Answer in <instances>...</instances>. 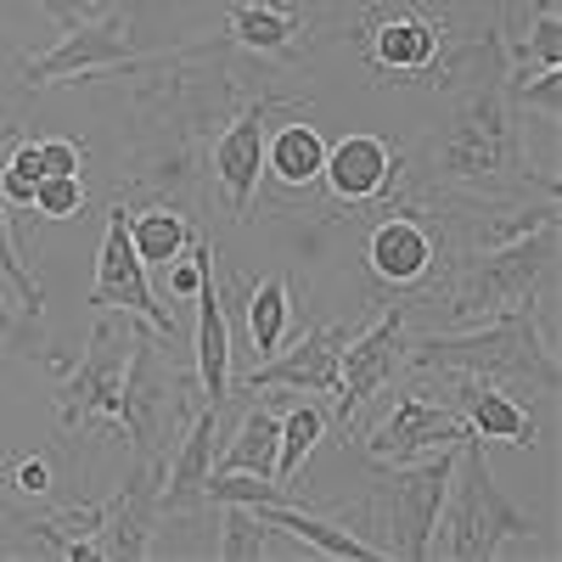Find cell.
Segmentation results:
<instances>
[{"instance_id": "cell-31", "label": "cell", "mask_w": 562, "mask_h": 562, "mask_svg": "<svg viewBox=\"0 0 562 562\" xmlns=\"http://www.w3.org/2000/svg\"><path fill=\"white\" fill-rule=\"evenodd\" d=\"M506 97H518L524 108H540L546 119H557V102H562V68H540V74H535V85H529V79H518V85L506 90Z\"/></svg>"}, {"instance_id": "cell-1", "label": "cell", "mask_w": 562, "mask_h": 562, "mask_svg": "<svg viewBox=\"0 0 562 562\" xmlns=\"http://www.w3.org/2000/svg\"><path fill=\"white\" fill-rule=\"evenodd\" d=\"M411 360L422 371H450V378H479L495 389H535V394H557L562 371L551 344L540 338L535 310H512L495 321H479L467 333H434L416 338Z\"/></svg>"}, {"instance_id": "cell-11", "label": "cell", "mask_w": 562, "mask_h": 562, "mask_svg": "<svg viewBox=\"0 0 562 562\" xmlns=\"http://www.w3.org/2000/svg\"><path fill=\"white\" fill-rule=\"evenodd\" d=\"M400 360H405V310L394 304L378 326H366L360 338H349L344 344V360H338V394H333V416H338V428H349V416L378 394V389H389L394 383V371H400Z\"/></svg>"}, {"instance_id": "cell-10", "label": "cell", "mask_w": 562, "mask_h": 562, "mask_svg": "<svg viewBox=\"0 0 562 562\" xmlns=\"http://www.w3.org/2000/svg\"><path fill=\"white\" fill-rule=\"evenodd\" d=\"M467 439V422L456 405H434L422 394H400L394 411L366 434V456L383 461V467H400V461H422L434 450H456Z\"/></svg>"}, {"instance_id": "cell-14", "label": "cell", "mask_w": 562, "mask_h": 562, "mask_svg": "<svg viewBox=\"0 0 562 562\" xmlns=\"http://www.w3.org/2000/svg\"><path fill=\"white\" fill-rule=\"evenodd\" d=\"M270 108L276 102H254L237 124H225V135L214 140V180L231 203V214L248 220L259 180H265V135H270Z\"/></svg>"}, {"instance_id": "cell-29", "label": "cell", "mask_w": 562, "mask_h": 562, "mask_svg": "<svg viewBox=\"0 0 562 562\" xmlns=\"http://www.w3.org/2000/svg\"><path fill=\"white\" fill-rule=\"evenodd\" d=\"M40 140H18V147L0 158V203L7 209H34V186H40Z\"/></svg>"}, {"instance_id": "cell-18", "label": "cell", "mask_w": 562, "mask_h": 562, "mask_svg": "<svg viewBox=\"0 0 562 562\" xmlns=\"http://www.w3.org/2000/svg\"><path fill=\"white\" fill-rule=\"evenodd\" d=\"M467 422V434L495 439V445H535V416L512 400V389L479 383V378H461L456 400H450Z\"/></svg>"}, {"instance_id": "cell-20", "label": "cell", "mask_w": 562, "mask_h": 562, "mask_svg": "<svg viewBox=\"0 0 562 562\" xmlns=\"http://www.w3.org/2000/svg\"><path fill=\"white\" fill-rule=\"evenodd\" d=\"M192 304H198V338H192V349H198V394L209 405H225L231 400V326H225V299L214 288V270H209V281L198 288Z\"/></svg>"}, {"instance_id": "cell-3", "label": "cell", "mask_w": 562, "mask_h": 562, "mask_svg": "<svg viewBox=\"0 0 562 562\" xmlns=\"http://www.w3.org/2000/svg\"><path fill=\"white\" fill-rule=\"evenodd\" d=\"M164 333L147 321L130 326V366H124V394H119V428L135 445V461H169L175 428L192 422L186 378L164 355Z\"/></svg>"}, {"instance_id": "cell-35", "label": "cell", "mask_w": 562, "mask_h": 562, "mask_svg": "<svg viewBox=\"0 0 562 562\" xmlns=\"http://www.w3.org/2000/svg\"><path fill=\"white\" fill-rule=\"evenodd\" d=\"M18 490H23V495H45V490H52V467H45L40 456L23 461V467H18Z\"/></svg>"}, {"instance_id": "cell-13", "label": "cell", "mask_w": 562, "mask_h": 562, "mask_svg": "<svg viewBox=\"0 0 562 562\" xmlns=\"http://www.w3.org/2000/svg\"><path fill=\"white\" fill-rule=\"evenodd\" d=\"M349 344V326H310V333L288 349L254 360L248 394L259 389H299V394H338V360Z\"/></svg>"}, {"instance_id": "cell-7", "label": "cell", "mask_w": 562, "mask_h": 562, "mask_svg": "<svg viewBox=\"0 0 562 562\" xmlns=\"http://www.w3.org/2000/svg\"><path fill=\"white\" fill-rule=\"evenodd\" d=\"M135 321V315H130ZM124 366H130V326L97 321L85 338V355L74 366V378L57 389V422L74 434L85 422H113L119 428V394H124Z\"/></svg>"}, {"instance_id": "cell-16", "label": "cell", "mask_w": 562, "mask_h": 562, "mask_svg": "<svg viewBox=\"0 0 562 562\" xmlns=\"http://www.w3.org/2000/svg\"><path fill=\"white\" fill-rule=\"evenodd\" d=\"M400 158L383 135H344L338 147H326V164H321V180L333 186V198L338 203H371V198H383L389 192V180H394Z\"/></svg>"}, {"instance_id": "cell-34", "label": "cell", "mask_w": 562, "mask_h": 562, "mask_svg": "<svg viewBox=\"0 0 562 562\" xmlns=\"http://www.w3.org/2000/svg\"><path fill=\"white\" fill-rule=\"evenodd\" d=\"M557 34H562V29H557V7H546V12L535 18V40H529L535 57H540L546 68H562V40H557Z\"/></svg>"}, {"instance_id": "cell-8", "label": "cell", "mask_w": 562, "mask_h": 562, "mask_svg": "<svg viewBox=\"0 0 562 562\" xmlns=\"http://www.w3.org/2000/svg\"><path fill=\"white\" fill-rule=\"evenodd\" d=\"M164 52H135L130 45V23L119 18H97V23H79L68 29L52 52L29 63V85H63V79H108V74H124V68H147L158 63Z\"/></svg>"}, {"instance_id": "cell-9", "label": "cell", "mask_w": 562, "mask_h": 562, "mask_svg": "<svg viewBox=\"0 0 562 562\" xmlns=\"http://www.w3.org/2000/svg\"><path fill=\"white\" fill-rule=\"evenodd\" d=\"M90 304L97 310H119V315H135L158 326L164 338H175V310H164L147 288V259L135 254L130 243V209L113 203L108 209V237H102V254H97V281H90Z\"/></svg>"}, {"instance_id": "cell-27", "label": "cell", "mask_w": 562, "mask_h": 562, "mask_svg": "<svg viewBox=\"0 0 562 562\" xmlns=\"http://www.w3.org/2000/svg\"><path fill=\"white\" fill-rule=\"evenodd\" d=\"M321 434H326V411L321 405H293L288 416H281V450H276V484H293L299 473H304V461H310V450L321 445Z\"/></svg>"}, {"instance_id": "cell-23", "label": "cell", "mask_w": 562, "mask_h": 562, "mask_svg": "<svg viewBox=\"0 0 562 562\" xmlns=\"http://www.w3.org/2000/svg\"><path fill=\"white\" fill-rule=\"evenodd\" d=\"M326 164V140L315 124H281L276 135H265V175H276L281 186H310L321 180Z\"/></svg>"}, {"instance_id": "cell-30", "label": "cell", "mask_w": 562, "mask_h": 562, "mask_svg": "<svg viewBox=\"0 0 562 562\" xmlns=\"http://www.w3.org/2000/svg\"><path fill=\"white\" fill-rule=\"evenodd\" d=\"M85 209V180L79 175H40L34 186V214L40 220H74Z\"/></svg>"}, {"instance_id": "cell-2", "label": "cell", "mask_w": 562, "mask_h": 562, "mask_svg": "<svg viewBox=\"0 0 562 562\" xmlns=\"http://www.w3.org/2000/svg\"><path fill=\"white\" fill-rule=\"evenodd\" d=\"M540 524L524 506H512L490 473V450L479 434H467L456 445V473L439 506V529L428 557H450V562H495L512 540H529Z\"/></svg>"}, {"instance_id": "cell-15", "label": "cell", "mask_w": 562, "mask_h": 562, "mask_svg": "<svg viewBox=\"0 0 562 562\" xmlns=\"http://www.w3.org/2000/svg\"><path fill=\"white\" fill-rule=\"evenodd\" d=\"M225 445V428H220V405H203L192 411V422H186V434L175 439V456L164 461V512H198L209 506L203 501V484L214 473V456Z\"/></svg>"}, {"instance_id": "cell-6", "label": "cell", "mask_w": 562, "mask_h": 562, "mask_svg": "<svg viewBox=\"0 0 562 562\" xmlns=\"http://www.w3.org/2000/svg\"><path fill=\"white\" fill-rule=\"evenodd\" d=\"M439 175L467 180V186H490L518 164V130H512V102L501 85V57L490 63V79L467 90V102L456 108L445 140L434 147Z\"/></svg>"}, {"instance_id": "cell-12", "label": "cell", "mask_w": 562, "mask_h": 562, "mask_svg": "<svg viewBox=\"0 0 562 562\" xmlns=\"http://www.w3.org/2000/svg\"><path fill=\"white\" fill-rule=\"evenodd\" d=\"M164 518V461H135L130 479L119 484V495L102 501V557H124L140 562L153 551V524Z\"/></svg>"}, {"instance_id": "cell-21", "label": "cell", "mask_w": 562, "mask_h": 562, "mask_svg": "<svg viewBox=\"0 0 562 562\" xmlns=\"http://www.w3.org/2000/svg\"><path fill=\"white\" fill-rule=\"evenodd\" d=\"M254 512H259L276 535H288V540H299V546H310V551H321V557H355V562L383 557L378 540H366V535H355V529H344V524H333V518H315V512H304V506H293V501H270V506H254Z\"/></svg>"}, {"instance_id": "cell-33", "label": "cell", "mask_w": 562, "mask_h": 562, "mask_svg": "<svg viewBox=\"0 0 562 562\" xmlns=\"http://www.w3.org/2000/svg\"><path fill=\"white\" fill-rule=\"evenodd\" d=\"M79 164H85V153L74 147V140H63V135L40 140V169L45 175H79Z\"/></svg>"}, {"instance_id": "cell-36", "label": "cell", "mask_w": 562, "mask_h": 562, "mask_svg": "<svg viewBox=\"0 0 562 562\" xmlns=\"http://www.w3.org/2000/svg\"><path fill=\"white\" fill-rule=\"evenodd\" d=\"M0 333H12V310H7V293H0Z\"/></svg>"}, {"instance_id": "cell-28", "label": "cell", "mask_w": 562, "mask_h": 562, "mask_svg": "<svg viewBox=\"0 0 562 562\" xmlns=\"http://www.w3.org/2000/svg\"><path fill=\"white\" fill-rule=\"evenodd\" d=\"M220 512H225V518H220L225 529H220V546L214 551L225 562H254V557L270 551V524L259 518L254 506H220Z\"/></svg>"}, {"instance_id": "cell-4", "label": "cell", "mask_w": 562, "mask_h": 562, "mask_svg": "<svg viewBox=\"0 0 562 562\" xmlns=\"http://www.w3.org/2000/svg\"><path fill=\"white\" fill-rule=\"evenodd\" d=\"M371 518L383 524V540L378 551L383 557H400V562H428V546H434V529H439V506H445V490H450V473H456V450H434L422 461H400V467H383L371 461Z\"/></svg>"}, {"instance_id": "cell-17", "label": "cell", "mask_w": 562, "mask_h": 562, "mask_svg": "<svg viewBox=\"0 0 562 562\" xmlns=\"http://www.w3.org/2000/svg\"><path fill=\"white\" fill-rule=\"evenodd\" d=\"M366 259H371V270H378L383 281H394V288H416V281L434 270L439 248H434V231L422 225L416 214H394V220H383L378 231H371Z\"/></svg>"}, {"instance_id": "cell-5", "label": "cell", "mask_w": 562, "mask_h": 562, "mask_svg": "<svg viewBox=\"0 0 562 562\" xmlns=\"http://www.w3.org/2000/svg\"><path fill=\"white\" fill-rule=\"evenodd\" d=\"M551 259H557V220L535 225L524 237H512L467 265L450 281V315L461 326H479V321H495L512 310H535V288L551 276Z\"/></svg>"}, {"instance_id": "cell-19", "label": "cell", "mask_w": 562, "mask_h": 562, "mask_svg": "<svg viewBox=\"0 0 562 562\" xmlns=\"http://www.w3.org/2000/svg\"><path fill=\"white\" fill-rule=\"evenodd\" d=\"M439 57V23L422 12H394L371 23V63L383 74H428Z\"/></svg>"}, {"instance_id": "cell-24", "label": "cell", "mask_w": 562, "mask_h": 562, "mask_svg": "<svg viewBox=\"0 0 562 562\" xmlns=\"http://www.w3.org/2000/svg\"><path fill=\"white\" fill-rule=\"evenodd\" d=\"M225 29H231V40H237V45H248V52L276 57V52H288V45L299 40V29H304V23H299L288 7H265V0H243V7H231Z\"/></svg>"}, {"instance_id": "cell-32", "label": "cell", "mask_w": 562, "mask_h": 562, "mask_svg": "<svg viewBox=\"0 0 562 562\" xmlns=\"http://www.w3.org/2000/svg\"><path fill=\"white\" fill-rule=\"evenodd\" d=\"M40 12H52V23L68 34V29H79V23H97L102 18V0H34Z\"/></svg>"}, {"instance_id": "cell-25", "label": "cell", "mask_w": 562, "mask_h": 562, "mask_svg": "<svg viewBox=\"0 0 562 562\" xmlns=\"http://www.w3.org/2000/svg\"><path fill=\"white\" fill-rule=\"evenodd\" d=\"M288 321H293V293L281 276H265V281H248V338H254V355H276L281 338H288Z\"/></svg>"}, {"instance_id": "cell-37", "label": "cell", "mask_w": 562, "mask_h": 562, "mask_svg": "<svg viewBox=\"0 0 562 562\" xmlns=\"http://www.w3.org/2000/svg\"><path fill=\"white\" fill-rule=\"evenodd\" d=\"M265 7H288V0H265Z\"/></svg>"}, {"instance_id": "cell-26", "label": "cell", "mask_w": 562, "mask_h": 562, "mask_svg": "<svg viewBox=\"0 0 562 562\" xmlns=\"http://www.w3.org/2000/svg\"><path fill=\"white\" fill-rule=\"evenodd\" d=\"M130 243L147 265H169L192 248V225L175 209H147V214H130Z\"/></svg>"}, {"instance_id": "cell-22", "label": "cell", "mask_w": 562, "mask_h": 562, "mask_svg": "<svg viewBox=\"0 0 562 562\" xmlns=\"http://www.w3.org/2000/svg\"><path fill=\"white\" fill-rule=\"evenodd\" d=\"M276 450H281V416L276 411H248L237 422V434H231L214 456V473H259V479H276Z\"/></svg>"}]
</instances>
